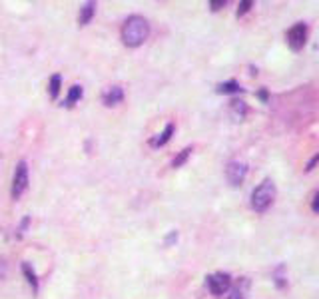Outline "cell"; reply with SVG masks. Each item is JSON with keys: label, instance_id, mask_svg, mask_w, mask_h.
<instances>
[{"label": "cell", "instance_id": "obj_20", "mask_svg": "<svg viewBox=\"0 0 319 299\" xmlns=\"http://www.w3.org/2000/svg\"><path fill=\"white\" fill-rule=\"evenodd\" d=\"M311 209L315 211V213H319V191L315 194V198H313V204H311Z\"/></svg>", "mask_w": 319, "mask_h": 299}, {"label": "cell", "instance_id": "obj_14", "mask_svg": "<svg viewBox=\"0 0 319 299\" xmlns=\"http://www.w3.org/2000/svg\"><path fill=\"white\" fill-rule=\"evenodd\" d=\"M189 154H192V148H186V150H182L176 158H174V162H172V168H182L186 162H188V158H189Z\"/></svg>", "mask_w": 319, "mask_h": 299}, {"label": "cell", "instance_id": "obj_5", "mask_svg": "<svg viewBox=\"0 0 319 299\" xmlns=\"http://www.w3.org/2000/svg\"><path fill=\"white\" fill-rule=\"evenodd\" d=\"M305 40H307V26L300 22V24H295L289 32H287V44H289V48L293 50V52H300L301 48L305 46Z\"/></svg>", "mask_w": 319, "mask_h": 299}, {"label": "cell", "instance_id": "obj_6", "mask_svg": "<svg viewBox=\"0 0 319 299\" xmlns=\"http://www.w3.org/2000/svg\"><path fill=\"white\" fill-rule=\"evenodd\" d=\"M245 174H247V166L242 162H229L225 168V178L231 186H240L245 180Z\"/></svg>", "mask_w": 319, "mask_h": 299}, {"label": "cell", "instance_id": "obj_11", "mask_svg": "<svg viewBox=\"0 0 319 299\" xmlns=\"http://www.w3.org/2000/svg\"><path fill=\"white\" fill-rule=\"evenodd\" d=\"M80 98H82V86H80V84H76V86L70 88V92H68L66 100H64V106H66V108H72Z\"/></svg>", "mask_w": 319, "mask_h": 299}, {"label": "cell", "instance_id": "obj_21", "mask_svg": "<svg viewBox=\"0 0 319 299\" xmlns=\"http://www.w3.org/2000/svg\"><path fill=\"white\" fill-rule=\"evenodd\" d=\"M258 96H260L262 100H267V92H265V90H260V94H258Z\"/></svg>", "mask_w": 319, "mask_h": 299}, {"label": "cell", "instance_id": "obj_15", "mask_svg": "<svg viewBox=\"0 0 319 299\" xmlns=\"http://www.w3.org/2000/svg\"><path fill=\"white\" fill-rule=\"evenodd\" d=\"M231 112L236 114V118L242 120L245 116V112H247V108H245V104L242 100H233V102H231Z\"/></svg>", "mask_w": 319, "mask_h": 299}, {"label": "cell", "instance_id": "obj_1", "mask_svg": "<svg viewBox=\"0 0 319 299\" xmlns=\"http://www.w3.org/2000/svg\"><path fill=\"white\" fill-rule=\"evenodd\" d=\"M148 34H150L148 20L144 18V16H138V14L130 16V18L124 22V26H122V42L128 48H136V46L144 44Z\"/></svg>", "mask_w": 319, "mask_h": 299}, {"label": "cell", "instance_id": "obj_10", "mask_svg": "<svg viewBox=\"0 0 319 299\" xmlns=\"http://www.w3.org/2000/svg\"><path fill=\"white\" fill-rule=\"evenodd\" d=\"M22 273H24V277L28 280V283L32 285V291L36 293L38 291V277L36 273H34V269H32V265L28 262H22Z\"/></svg>", "mask_w": 319, "mask_h": 299}, {"label": "cell", "instance_id": "obj_17", "mask_svg": "<svg viewBox=\"0 0 319 299\" xmlns=\"http://www.w3.org/2000/svg\"><path fill=\"white\" fill-rule=\"evenodd\" d=\"M251 6H253V2H251V0H244V2L240 4V8H238V16L245 14V12H247V10L251 8Z\"/></svg>", "mask_w": 319, "mask_h": 299}, {"label": "cell", "instance_id": "obj_12", "mask_svg": "<svg viewBox=\"0 0 319 299\" xmlns=\"http://www.w3.org/2000/svg\"><path fill=\"white\" fill-rule=\"evenodd\" d=\"M60 86H62V76L54 74L50 76V84H48V92H50V98L56 100L58 94H60Z\"/></svg>", "mask_w": 319, "mask_h": 299}, {"label": "cell", "instance_id": "obj_3", "mask_svg": "<svg viewBox=\"0 0 319 299\" xmlns=\"http://www.w3.org/2000/svg\"><path fill=\"white\" fill-rule=\"evenodd\" d=\"M206 285L214 295H224L231 287V277L227 273H214V275H207Z\"/></svg>", "mask_w": 319, "mask_h": 299}, {"label": "cell", "instance_id": "obj_9", "mask_svg": "<svg viewBox=\"0 0 319 299\" xmlns=\"http://www.w3.org/2000/svg\"><path fill=\"white\" fill-rule=\"evenodd\" d=\"M172 134H174V124H168L166 128H164V132L158 136V138H152L150 140V146H154V148H162L164 144H168L169 138H172Z\"/></svg>", "mask_w": 319, "mask_h": 299}, {"label": "cell", "instance_id": "obj_18", "mask_svg": "<svg viewBox=\"0 0 319 299\" xmlns=\"http://www.w3.org/2000/svg\"><path fill=\"white\" fill-rule=\"evenodd\" d=\"M209 6H211V10H220V8L225 6V0H211Z\"/></svg>", "mask_w": 319, "mask_h": 299}, {"label": "cell", "instance_id": "obj_8", "mask_svg": "<svg viewBox=\"0 0 319 299\" xmlns=\"http://www.w3.org/2000/svg\"><path fill=\"white\" fill-rule=\"evenodd\" d=\"M94 12H96V2H88V4H84V6H82V10H80V16H78L80 26L90 24V20L94 18Z\"/></svg>", "mask_w": 319, "mask_h": 299}, {"label": "cell", "instance_id": "obj_4", "mask_svg": "<svg viewBox=\"0 0 319 299\" xmlns=\"http://www.w3.org/2000/svg\"><path fill=\"white\" fill-rule=\"evenodd\" d=\"M28 186V166L26 162H18L16 172H14V182H12V198L18 200Z\"/></svg>", "mask_w": 319, "mask_h": 299}, {"label": "cell", "instance_id": "obj_13", "mask_svg": "<svg viewBox=\"0 0 319 299\" xmlns=\"http://www.w3.org/2000/svg\"><path fill=\"white\" fill-rule=\"evenodd\" d=\"M218 92L220 94H236V92H242V88H240V84H238L236 80H229V82H224V84L218 86Z\"/></svg>", "mask_w": 319, "mask_h": 299}, {"label": "cell", "instance_id": "obj_2", "mask_svg": "<svg viewBox=\"0 0 319 299\" xmlns=\"http://www.w3.org/2000/svg\"><path fill=\"white\" fill-rule=\"evenodd\" d=\"M275 200V184L271 180H263L251 194V207L256 211H265Z\"/></svg>", "mask_w": 319, "mask_h": 299}, {"label": "cell", "instance_id": "obj_16", "mask_svg": "<svg viewBox=\"0 0 319 299\" xmlns=\"http://www.w3.org/2000/svg\"><path fill=\"white\" fill-rule=\"evenodd\" d=\"M245 287H247V280H242L240 281V285L231 291V295H229V299H245Z\"/></svg>", "mask_w": 319, "mask_h": 299}, {"label": "cell", "instance_id": "obj_19", "mask_svg": "<svg viewBox=\"0 0 319 299\" xmlns=\"http://www.w3.org/2000/svg\"><path fill=\"white\" fill-rule=\"evenodd\" d=\"M319 162V154H315V156H313V158H311V160H309V164H307V172H311V169L315 168V164H317Z\"/></svg>", "mask_w": 319, "mask_h": 299}, {"label": "cell", "instance_id": "obj_7", "mask_svg": "<svg viewBox=\"0 0 319 299\" xmlns=\"http://www.w3.org/2000/svg\"><path fill=\"white\" fill-rule=\"evenodd\" d=\"M122 100H124V90H122L120 86H112L108 92L102 96V102H104L106 106H110V108L116 106V104H120Z\"/></svg>", "mask_w": 319, "mask_h": 299}]
</instances>
